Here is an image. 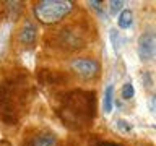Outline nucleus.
Here are the masks:
<instances>
[{
    "mask_svg": "<svg viewBox=\"0 0 156 146\" xmlns=\"http://www.w3.org/2000/svg\"><path fill=\"white\" fill-rule=\"evenodd\" d=\"M156 50V41L153 33H145L143 36L138 39V55L141 60H151L154 57Z\"/></svg>",
    "mask_w": 156,
    "mask_h": 146,
    "instance_id": "obj_5",
    "label": "nucleus"
},
{
    "mask_svg": "<svg viewBox=\"0 0 156 146\" xmlns=\"http://www.w3.org/2000/svg\"><path fill=\"white\" fill-rule=\"evenodd\" d=\"M101 146H120V144H115V143H104V144H101Z\"/></svg>",
    "mask_w": 156,
    "mask_h": 146,
    "instance_id": "obj_15",
    "label": "nucleus"
},
{
    "mask_svg": "<svg viewBox=\"0 0 156 146\" xmlns=\"http://www.w3.org/2000/svg\"><path fill=\"white\" fill-rule=\"evenodd\" d=\"M122 7H124V2H122V0H112L111 2V12L112 13H117L119 10H122Z\"/></svg>",
    "mask_w": 156,
    "mask_h": 146,
    "instance_id": "obj_12",
    "label": "nucleus"
},
{
    "mask_svg": "<svg viewBox=\"0 0 156 146\" xmlns=\"http://www.w3.org/2000/svg\"><path fill=\"white\" fill-rule=\"evenodd\" d=\"M60 37H62V44L68 49L83 47V39H81V36H78L76 33H70L68 29H63L60 33Z\"/></svg>",
    "mask_w": 156,
    "mask_h": 146,
    "instance_id": "obj_6",
    "label": "nucleus"
},
{
    "mask_svg": "<svg viewBox=\"0 0 156 146\" xmlns=\"http://www.w3.org/2000/svg\"><path fill=\"white\" fill-rule=\"evenodd\" d=\"M20 41H21V44H26V46H29V44H33L36 41V26L31 21L24 23L21 33H20Z\"/></svg>",
    "mask_w": 156,
    "mask_h": 146,
    "instance_id": "obj_7",
    "label": "nucleus"
},
{
    "mask_svg": "<svg viewBox=\"0 0 156 146\" xmlns=\"http://www.w3.org/2000/svg\"><path fill=\"white\" fill-rule=\"evenodd\" d=\"M133 94H135L133 85H132V83H125V85L122 86V97H124L125 101H129L133 97Z\"/></svg>",
    "mask_w": 156,
    "mask_h": 146,
    "instance_id": "obj_11",
    "label": "nucleus"
},
{
    "mask_svg": "<svg viewBox=\"0 0 156 146\" xmlns=\"http://www.w3.org/2000/svg\"><path fill=\"white\" fill-rule=\"evenodd\" d=\"M112 97H114V86L109 85L104 91V112L109 114L112 110Z\"/></svg>",
    "mask_w": 156,
    "mask_h": 146,
    "instance_id": "obj_10",
    "label": "nucleus"
},
{
    "mask_svg": "<svg viewBox=\"0 0 156 146\" xmlns=\"http://www.w3.org/2000/svg\"><path fill=\"white\" fill-rule=\"evenodd\" d=\"M111 39H112V42H114V49L117 50V49H119V37L115 39V29H111Z\"/></svg>",
    "mask_w": 156,
    "mask_h": 146,
    "instance_id": "obj_13",
    "label": "nucleus"
},
{
    "mask_svg": "<svg viewBox=\"0 0 156 146\" xmlns=\"http://www.w3.org/2000/svg\"><path fill=\"white\" fill-rule=\"evenodd\" d=\"M72 70L85 80H91L99 73V63L94 58H75L72 60Z\"/></svg>",
    "mask_w": 156,
    "mask_h": 146,
    "instance_id": "obj_4",
    "label": "nucleus"
},
{
    "mask_svg": "<svg viewBox=\"0 0 156 146\" xmlns=\"http://www.w3.org/2000/svg\"><path fill=\"white\" fill-rule=\"evenodd\" d=\"M119 26L122 29H127L132 26V23H133V13H132V10H122V13L119 15Z\"/></svg>",
    "mask_w": 156,
    "mask_h": 146,
    "instance_id": "obj_9",
    "label": "nucleus"
},
{
    "mask_svg": "<svg viewBox=\"0 0 156 146\" xmlns=\"http://www.w3.org/2000/svg\"><path fill=\"white\" fill-rule=\"evenodd\" d=\"M117 127H120V128L125 130V131H130V128H132V127L127 125V122H124V120H119V122H117Z\"/></svg>",
    "mask_w": 156,
    "mask_h": 146,
    "instance_id": "obj_14",
    "label": "nucleus"
},
{
    "mask_svg": "<svg viewBox=\"0 0 156 146\" xmlns=\"http://www.w3.org/2000/svg\"><path fill=\"white\" fill-rule=\"evenodd\" d=\"M18 78H7L0 83V120L7 125H15L18 120V107L23 102V91Z\"/></svg>",
    "mask_w": 156,
    "mask_h": 146,
    "instance_id": "obj_2",
    "label": "nucleus"
},
{
    "mask_svg": "<svg viewBox=\"0 0 156 146\" xmlns=\"http://www.w3.org/2000/svg\"><path fill=\"white\" fill-rule=\"evenodd\" d=\"M63 123L70 128H81L93 120L94 115V92L72 91L63 96L62 107L58 110Z\"/></svg>",
    "mask_w": 156,
    "mask_h": 146,
    "instance_id": "obj_1",
    "label": "nucleus"
},
{
    "mask_svg": "<svg viewBox=\"0 0 156 146\" xmlns=\"http://www.w3.org/2000/svg\"><path fill=\"white\" fill-rule=\"evenodd\" d=\"M73 8L70 0H42L34 7V15L44 24H54L63 19Z\"/></svg>",
    "mask_w": 156,
    "mask_h": 146,
    "instance_id": "obj_3",
    "label": "nucleus"
},
{
    "mask_svg": "<svg viewBox=\"0 0 156 146\" xmlns=\"http://www.w3.org/2000/svg\"><path fill=\"white\" fill-rule=\"evenodd\" d=\"M31 146H57V136L54 133H42L33 140Z\"/></svg>",
    "mask_w": 156,
    "mask_h": 146,
    "instance_id": "obj_8",
    "label": "nucleus"
}]
</instances>
